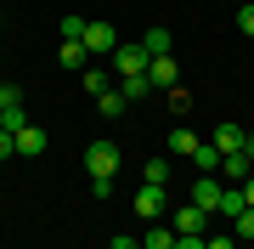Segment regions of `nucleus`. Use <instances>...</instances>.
<instances>
[{"label": "nucleus", "instance_id": "obj_29", "mask_svg": "<svg viewBox=\"0 0 254 249\" xmlns=\"http://www.w3.org/2000/svg\"><path fill=\"white\" fill-rule=\"evenodd\" d=\"M243 153H249V159H254V130H243Z\"/></svg>", "mask_w": 254, "mask_h": 249}, {"label": "nucleus", "instance_id": "obj_17", "mask_svg": "<svg viewBox=\"0 0 254 249\" xmlns=\"http://www.w3.org/2000/svg\"><path fill=\"white\" fill-rule=\"evenodd\" d=\"M96 108H102V119H119V113H125V91H102Z\"/></svg>", "mask_w": 254, "mask_h": 249}, {"label": "nucleus", "instance_id": "obj_32", "mask_svg": "<svg viewBox=\"0 0 254 249\" xmlns=\"http://www.w3.org/2000/svg\"><path fill=\"white\" fill-rule=\"evenodd\" d=\"M0 85H6V80H0Z\"/></svg>", "mask_w": 254, "mask_h": 249}, {"label": "nucleus", "instance_id": "obj_16", "mask_svg": "<svg viewBox=\"0 0 254 249\" xmlns=\"http://www.w3.org/2000/svg\"><path fill=\"white\" fill-rule=\"evenodd\" d=\"M170 181V165H164V159H147L141 165V187H164Z\"/></svg>", "mask_w": 254, "mask_h": 249}, {"label": "nucleus", "instance_id": "obj_19", "mask_svg": "<svg viewBox=\"0 0 254 249\" xmlns=\"http://www.w3.org/2000/svg\"><path fill=\"white\" fill-rule=\"evenodd\" d=\"M119 91H125V102H136V96H147V91H153V80H119Z\"/></svg>", "mask_w": 254, "mask_h": 249}, {"label": "nucleus", "instance_id": "obj_18", "mask_svg": "<svg viewBox=\"0 0 254 249\" xmlns=\"http://www.w3.org/2000/svg\"><path fill=\"white\" fill-rule=\"evenodd\" d=\"M79 85H85V91H91V96H102V91H113V85H108V74H102V68H85V74H79Z\"/></svg>", "mask_w": 254, "mask_h": 249}, {"label": "nucleus", "instance_id": "obj_4", "mask_svg": "<svg viewBox=\"0 0 254 249\" xmlns=\"http://www.w3.org/2000/svg\"><path fill=\"white\" fill-rule=\"evenodd\" d=\"M85 51H91V57H113L119 51V28L113 23H91V28H85Z\"/></svg>", "mask_w": 254, "mask_h": 249}, {"label": "nucleus", "instance_id": "obj_3", "mask_svg": "<svg viewBox=\"0 0 254 249\" xmlns=\"http://www.w3.org/2000/svg\"><path fill=\"white\" fill-rule=\"evenodd\" d=\"M113 63H119V80H141L153 57L141 51V40H130V46H119V51H113Z\"/></svg>", "mask_w": 254, "mask_h": 249}, {"label": "nucleus", "instance_id": "obj_8", "mask_svg": "<svg viewBox=\"0 0 254 249\" xmlns=\"http://www.w3.org/2000/svg\"><path fill=\"white\" fill-rule=\"evenodd\" d=\"M136 215L164 221V187H141V193H136Z\"/></svg>", "mask_w": 254, "mask_h": 249}, {"label": "nucleus", "instance_id": "obj_25", "mask_svg": "<svg viewBox=\"0 0 254 249\" xmlns=\"http://www.w3.org/2000/svg\"><path fill=\"white\" fill-rule=\"evenodd\" d=\"M237 28H243V34H254V0H249L243 11H237Z\"/></svg>", "mask_w": 254, "mask_h": 249}, {"label": "nucleus", "instance_id": "obj_31", "mask_svg": "<svg viewBox=\"0 0 254 249\" xmlns=\"http://www.w3.org/2000/svg\"><path fill=\"white\" fill-rule=\"evenodd\" d=\"M0 125H6V108H0Z\"/></svg>", "mask_w": 254, "mask_h": 249}, {"label": "nucleus", "instance_id": "obj_28", "mask_svg": "<svg viewBox=\"0 0 254 249\" xmlns=\"http://www.w3.org/2000/svg\"><path fill=\"white\" fill-rule=\"evenodd\" d=\"M237 187H243V198H249V210H254V175H249V181H237Z\"/></svg>", "mask_w": 254, "mask_h": 249}, {"label": "nucleus", "instance_id": "obj_14", "mask_svg": "<svg viewBox=\"0 0 254 249\" xmlns=\"http://www.w3.org/2000/svg\"><path fill=\"white\" fill-rule=\"evenodd\" d=\"M170 153H181V159H192V153H198V136H192L187 125H175V130H170Z\"/></svg>", "mask_w": 254, "mask_h": 249}, {"label": "nucleus", "instance_id": "obj_30", "mask_svg": "<svg viewBox=\"0 0 254 249\" xmlns=\"http://www.w3.org/2000/svg\"><path fill=\"white\" fill-rule=\"evenodd\" d=\"M175 249H203V238H181V244H175Z\"/></svg>", "mask_w": 254, "mask_h": 249}, {"label": "nucleus", "instance_id": "obj_24", "mask_svg": "<svg viewBox=\"0 0 254 249\" xmlns=\"http://www.w3.org/2000/svg\"><path fill=\"white\" fill-rule=\"evenodd\" d=\"M23 125H28V113L23 108H6V125H0V130H23Z\"/></svg>", "mask_w": 254, "mask_h": 249}, {"label": "nucleus", "instance_id": "obj_10", "mask_svg": "<svg viewBox=\"0 0 254 249\" xmlns=\"http://www.w3.org/2000/svg\"><path fill=\"white\" fill-rule=\"evenodd\" d=\"M175 244H181V232H175L170 221H153V232L141 238V249H175Z\"/></svg>", "mask_w": 254, "mask_h": 249}, {"label": "nucleus", "instance_id": "obj_26", "mask_svg": "<svg viewBox=\"0 0 254 249\" xmlns=\"http://www.w3.org/2000/svg\"><path fill=\"white\" fill-rule=\"evenodd\" d=\"M17 153V136H11V130H0V159H11Z\"/></svg>", "mask_w": 254, "mask_h": 249}, {"label": "nucleus", "instance_id": "obj_1", "mask_svg": "<svg viewBox=\"0 0 254 249\" xmlns=\"http://www.w3.org/2000/svg\"><path fill=\"white\" fill-rule=\"evenodd\" d=\"M85 170H91V181H113V170H119V142H113V136H96L91 148H85Z\"/></svg>", "mask_w": 254, "mask_h": 249}, {"label": "nucleus", "instance_id": "obj_13", "mask_svg": "<svg viewBox=\"0 0 254 249\" xmlns=\"http://www.w3.org/2000/svg\"><path fill=\"white\" fill-rule=\"evenodd\" d=\"M141 51L147 57H170V28H147V34H141Z\"/></svg>", "mask_w": 254, "mask_h": 249}, {"label": "nucleus", "instance_id": "obj_12", "mask_svg": "<svg viewBox=\"0 0 254 249\" xmlns=\"http://www.w3.org/2000/svg\"><path fill=\"white\" fill-rule=\"evenodd\" d=\"M215 148L220 153H243V125H220L215 130Z\"/></svg>", "mask_w": 254, "mask_h": 249}, {"label": "nucleus", "instance_id": "obj_27", "mask_svg": "<svg viewBox=\"0 0 254 249\" xmlns=\"http://www.w3.org/2000/svg\"><path fill=\"white\" fill-rule=\"evenodd\" d=\"M113 249H141V238H125V232H119V238H113Z\"/></svg>", "mask_w": 254, "mask_h": 249}, {"label": "nucleus", "instance_id": "obj_23", "mask_svg": "<svg viewBox=\"0 0 254 249\" xmlns=\"http://www.w3.org/2000/svg\"><path fill=\"white\" fill-rule=\"evenodd\" d=\"M203 249H237V238H226V232H209V238H203Z\"/></svg>", "mask_w": 254, "mask_h": 249}, {"label": "nucleus", "instance_id": "obj_21", "mask_svg": "<svg viewBox=\"0 0 254 249\" xmlns=\"http://www.w3.org/2000/svg\"><path fill=\"white\" fill-rule=\"evenodd\" d=\"M85 28H91L85 17H63V34H68V40H85Z\"/></svg>", "mask_w": 254, "mask_h": 249}, {"label": "nucleus", "instance_id": "obj_11", "mask_svg": "<svg viewBox=\"0 0 254 249\" xmlns=\"http://www.w3.org/2000/svg\"><path fill=\"white\" fill-rule=\"evenodd\" d=\"M192 165H198L203 175H215L220 165H226V153H220V148H215V142H198V153H192Z\"/></svg>", "mask_w": 254, "mask_h": 249}, {"label": "nucleus", "instance_id": "obj_2", "mask_svg": "<svg viewBox=\"0 0 254 249\" xmlns=\"http://www.w3.org/2000/svg\"><path fill=\"white\" fill-rule=\"evenodd\" d=\"M170 227L181 232V238H209V210H203V204H187V210L170 215Z\"/></svg>", "mask_w": 254, "mask_h": 249}, {"label": "nucleus", "instance_id": "obj_15", "mask_svg": "<svg viewBox=\"0 0 254 249\" xmlns=\"http://www.w3.org/2000/svg\"><path fill=\"white\" fill-rule=\"evenodd\" d=\"M220 170H226L232 181H249V175H254V159H249V153H226V165H220Z\"/></svg>", "mask_w": 254, "mask_h": 249}, {"label": "nucleus", "instance_id": "obj_22", "mask_svg": "<svg viewBox=\"0 0 254 249\" xmlns=\"http://www.w3.org/2000/svg\"><path fill=\"white\" fill-rule=\"evenodd\" d=\"M0 108H23V91H17V85H0Z\"/></svg>", "mask_w": 254, "mask_h": 249}, {"label": "nucleus", "instance_id": "obj_6", "mask_svg": "<svg viewBox=\"0 0 254 249\" xmlns=\"http://www.w3.org/2000/svg\"><path fill=\"white\" fill-rule=\"evenodd\" d=\"M220 193H226V187H220L215 175H198V181H192V204H203L209 215H220Z\"/></svg>", "mask_w": 254, "mask_h": 249}, {"label": "nucleus", "instance_id": "obj_7", "mask_svg": "<svg viewBox=\"0 0 254 249\" xmlns=\"http://www.w3.org/2000/svg\"><path fill=\"white\" fill-rule=\"evenodd\" d=\"M11 136H17V153H23V159H40V153L51 148V136H46L40 125H23V130H11Z\"/></svg>", "mask_w": 254, "mask_h": 249}, {"label": "nucleus", "instance_id": "obj_9", "mask_svg": "<svg viewBox=\"0 0 254 249\" xmlns=\"http://www.w3.org/2000/svg\"><path fill=\"white\" fill-rule=\"evenodd\" d=\"M63 68H73V74H85V68H91V51H85V40H63Z\"/></svg>", "mask_w": 254, "mask_h": 249}, {"label": "nucleus", "instance_id": "obj_5", "mask_svg": "<svg viewBox=\"0 0 254 249\" xmlns=\"http://www.w3.org/2000/svg\"><path fill=\"white\" fill-rule=\"evenodd\" d=\"M147 80H153V91H175V80H181L175 57H153V63H147Z\"/></svg>", "mask_w": 254, "mask_h": 249}, {"label": "nucleus", "instance_id": "obj_20", "mask_svg": "<svg viewBox=\"0 0 254 249\" xmlns=\"http://www.w3.org/2000/svg\"><path fill=\"white\" fill-rule=\"evenodd\" d=\"M232 238H254V210H243V215L232 221Z\"/></svg>", "mask_w": 254, "mask_h": 249}]
</instances>
